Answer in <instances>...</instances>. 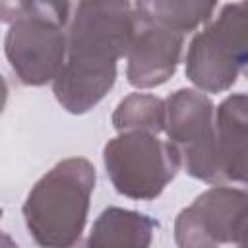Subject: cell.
<instances>
[{
    "instance_id": "6da1fadb",
    "label": "cell",
    "mask_w": 248,
    "mask_h": 248,
    "mask_svg": "<svg viewBox=\"0 0 248 248\" xmlns=\"http://www.w3.org/2000/svg\"><path fill=\"white\" fill-rule=\"evenodd\" d=\"M138 31L130 2H79L68 25V56L52 83L56 101L72 114L99 105L116 81V64Z\"/></svg>"
},
{
    "instance_id": "7a4b0ae2",
    "label": "cell",
    "mask_w": 248,
    "mask_h": 248,
    "mask_svg": "<svg viewBox=\"0 0 248 248\" xmlns=\"http://www.w3.org/2000/svg\"><path fill=\"white\" fill-rule=\"evenodd\" d=\"M95 167L85 157L56 163L27 194L21 207L25 227L41 248H72L87 223L95 190Z\"/></svg>"
},
{
    "instance_id": "3957f363",
    "label": "cell",
    "mask_w": 248,
    "mask_h": 248,
    "mask_svg": "<svg viewBox=\"0 0 248 248\" xmlns=\"http://www.w3.org/2000/svg\"><path fill=\"white\" fill-rule=\"evenodd\" d=\"M74 6L68 2H2L6 58L25 85L54 83L68 56V25Z\"/></svg>"
},
{
    "instance_id": "277c9868",
    "label": "cell",
    "mask_w": 248,
    "mask_h": 248,
    "mask_svg": "<svg viewBox=\"0 0 248 248\" xmlns=\"http://www.w3.org/2000/svg\"><path fill=\"white\" fill-rule=\"evenodd\" d=\"M248 68V2H231L194 35L186 52V76L205 93H221L234 85Z\"/></svg>"
},
{
    "instance_id": "5b68a950",
    "label": "cell",
    "mask_w": 248,
    "mask_h": 248,
    "mask_svg": "<svg viewBox=\"0 0 248 248\" xmlns=\"http://www.w3.org/2000/svg\"><path fill=\"white\" fill-rule=\"evenodd\" d=\"M103 161L114 190L132 200H155L182 167L174 145L147 132L108 140Z\"/></svg>"
},
{
    "instance_id": "8992f818",
    "label": "cell",
    "mask_w": 248,
    "mask_h": 248,
    "mask_svg": "<svg viewBox=\"0 0 248 248\" xmlns=\"http://www.w3.org/2000/svg\"><path fill=\"white\" fill-rule=\"evenodd\" d=\"M165 134L174 145L184 170L205 182L219 180L217 130L213 101L196 89H178L165 101Z\"/></svg>"
},
{
    "instance_id": "52a82bcc",
    "label": "cell",
    "mask_w": 248,
    "mask_h": 248,
    "mask_svg": "<svg viewBox=\"0 0 248 248\" xmlns=\"http://www.w3.org/2000/svg\"><path fill=\"white\" fill-rule=\"evenodd\" d=\"M248 221V190L213 186L184 207L174 221L178 248H219L234 244Z\"/></svg>"
},
{
    "instance_id": "ba28073f",
    "label": "cell",
    "mask_w": 248,
    "mask_h": 248,
    "mask_svg": "<svg viewBox=\"0 0 248 248\" xmlns=\"http://www.w3.org/2000/svg\"><path fill=\"white\" fill-rule=\"evenodd\" d=\"M184 35L159 23L138 19V31L126 54V78L138 89L163 85L180 62Z\"/></svg>"
},
{
    "instance_id": "9c48e42d",
    "label": "cell",
    "mask_w": 248,
    "mask_h": 248,
    "mask_svg": "<svg viewBox=\"0 0 248 248\" xmlns=\"http://www.w3.org/2000/svg\"><path fill=\"white\" fill-rule=\"evenodd\" d=\"M219 180L248 190V95L234 93L215 110Z\"/></svg>"
},
{
    "instance_id": "30bf717a",
    "label": "cell",
    "mask_w": 248,
    "mask_h": 248,
    "mask_svg": "<svg viewBox=\"0 0 248 248\" xmlns=\"http://www.w3.org/2000/svg\"><path fill=\"white\" fill-rule=\"evenodd\" d=\"M157 223L145 213L107 207L95 219L85 248H149Z\"/></svg>"
},
{
    "instance_id": "8fae6325",
    "label": "cell",
    "mask_w": 248,
    "mask_h": 248,
    "mask_svg": "<svg viewBox=\"0 0 248 248\" xmlns=\"http://www.w3.org/2000/svg\"><path fill=\"white\" fill-rule=\"evenodd\" d=\"M136 16L141 21L159 23L178 33H188L211 19L217 10L215 2H186V0H153L136 2Z\"/></svg>"
},
{
    "instance_id": "7c38bea8",
    "label": "cell",
    "mask_w": 248,
    "mask_h": 248,
    "mask_svg": "<svg viewBox=\"0 0 248 248\" xmlns=\"http://www.w3.org/2000/svg\"><path fill=\"white\" fill-rule=\"evenodd\" d=\"M167 105L163 99L147 93H132L124 97L112 112V124L120 134L126 132H165Z\"/></svg>"
},
{
    "instance_id": "4fadbf2b",
    "label": "cell",
    "mask_w": 248,
    "mask_h": 248,
    "mask_svg": "<svg viewBox=\"0 0 248 248\" xmlns=\"http://www.w3.org/2000/svg\"><path fill=\"white\" fill-rule=\"evenodd\" d=\"M234 244L238 248H248V221L244 223V227H242V231H240V234H238V238H236Z\"/></svg>"
},
{
    "instance_id": "5bb4252c",
    "label": "cell",
    "mask_w": 248,
    "mask_h": 248,
    "mask_svg": "<svg viewBox=\"0 0 248 248\" xmlns=\"http://www.w3.org/2000/svg\"><path fill=\"white\" fill-rule=\"evenodd\" d=\"M72 248H85V246H79V242L76 244V246H72Z\"/></svg>"
}]
</instances>
